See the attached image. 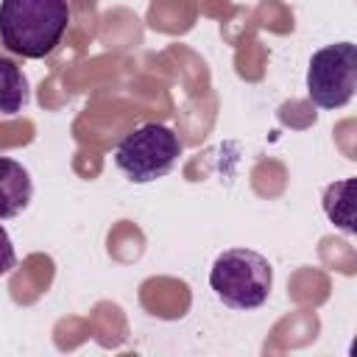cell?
<instances>
[{
	"mask_svg": "<svg viewBox=\"0 0 357 357\" xmlns=\"http://www.w3.org/2000/svg\"><path fill=\"white\" fill-rule=\"evenodd\" d=\"M357 89V45L337 42L312 53L307 67V95L318 109H340Z\"/></svg>",
	"mask_w": 357,
	"mask_h": 357,
	"instance_id": "277c9868",
	"label": "cell"
},
{
	"mask_svg": "<svg viewBox=\"0 0 357 357\" xmlns=\"http://www.w3.org/2000/svg\"><path fill=\"white\" fill-rule=\"evenodd\" d=\"M178 156H181V139L173 128L162 123L137 126L114 148L117 170L134 184H148L167 176L176 167Z\"/></svg>",
	"mask_w": 357,
	"mask_h": 357,
	"instance_id": "3957f363",
	"label": "cell"
},
{
	"mask_svg": "<svg viewBox=\"0 0 357 357\" xmlns=\"http://www.w3.org/2000/svg\"><path fill=\"white\" fill-rule=\"evenodd\" d=\"M273 284L271 262L251 248H226L215 257L209 287L231 310H257L268 301Z\"/></svg>",
	"mask_w": 357,
	"mask_h": 357,
	"instance_id": "7a4b0ae2",
	"label": "cell"
},
{
	"mask_svg": "<svg viewBox=\"0 0 357 357\" xmlns=\"http://www.w3.org/2000/svg\"><path fill=\"white\" fill-rule=\"evenodd\" d=\"M28 103V81L17 61L0 53V114H17Z\"/></svg>",
	"mask_w": 357,
	"mask_h": 357,
	"instance_id": "8992f818",
	"label": "cell"
},
{
	"mask_svg": "<svg viewBox=\"0 0 357 357\" xmlns=\"http://www.w3.org/2000/svg\"><path fill=\"white\" fill-rule=\"evenodd\" d=\"M14 265H17V254H14V245H11L8 231H6L3 223H0V276H6Z\"/></svg>",
	"mask_w": 357,
	"mask_h": 357,
	"instance_id": "52a82bcc",
	"label": "cell"
},
{
	"mask_svg": "<svg viewBox=\"0 0 357 357\" xmlns=\"http://www.w3.org/2000/svg\"><path fill=\"white\" fill-rule=\"evenodd\" d=\"M33 198V181L31 173L8 156H0V220L17 218L28 209Z\"/></svg>",
	"mask_w": 357,
	"mask_h": 357,
	"instance_id": "5b68a950",
	"label": "cell"
},
{
	"mask_svg": "<svg viewBox=\"0 0 357 357\" xmlns=\"http://www.w3.org/2000/svg\"><path fill=\"white\" fill-rule=\"evenodd\" d=\"M70 25L67 0H0V45L22 59H45Z\"/></svg>",
	"mask_w": 357,
	"mask_h": 357,
	"instance_id": "6da1fadb",
	"label": "cell"
}]
</instances>
